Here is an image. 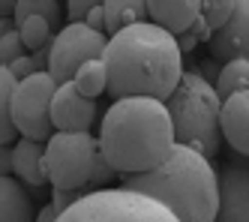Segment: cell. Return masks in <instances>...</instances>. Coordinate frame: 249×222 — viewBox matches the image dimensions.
<instances>
[{"label": "cell", "mask_w": 249, "mask_h": 222, "mask_svg": "<svg viewBox=\"0 0 249 222\" xmlns=\"http://www.w3.org/2000/svg\"><path fill=\"white\" fill-rule=\"evenodd\" d=\"M108 93L114 99L150 96L165 102L183 78V54L177 36L153 21L129 24L105 42Z\"/></svg>", "instance_id": "6da1fadb"}, {"label": "cell", "mask_w": 249, "mask_h": 222, "mask_svg": "<svg viewBox=\"0 0 249 222\" xmlns=\"http://www.w3.org/2000/svg\"><path fill=\"white\" fill-rule=\"evenodd\" d=\"M174 144L168 108L150 96L114 99L99 126V153L114 165L117 174H141L156 168Z\"/></svg>", "instance_id": "7a4b0ae2"}, {"label": "cell", "mask_w": 249, "mask_h": 222, "mask_svg": "<svg viewBox=\"0 0 249 222\" xmlns=\"http://www.w3.org/2000/svg\"><path fill=\"white\" fill-rule=\"evenodd\" d=\"M123 189L165 204L180 222H213L219 210V177L204 153L174 144L150 171L123 174Z\"/></svg>", "instance_id": "3957f363"}, {"label": "cell", "mask_w": 249, "mask_h": 222, "mask_svg": "<svg viewBox=\"0 0 249 222\" xmlns=\"http://www.w3.org/2000/svg\"><path fill=\"white\" fill-rule=\"evenodd\" d=\"M165 108L171 114L174 126V141L186 144L192 150L204 153L213 159L219 153L222 144V99L204 75L198 72H183L180 84L174 87V93L165 99Z\"/></svg>", "instance_id": "277c9868"}, {"label": "cell", "mask_w": 249, "mask_h": 222, "mask_svg": "<svg viewBox=\"0 0 249 222\" xmlns=\"http://www.w3.org/2000/svg\"><path fill=\"white\" fill-rule=\"evenodd\" d=\"M57 222H180L165 204L132 189H93L84 192Z\"/></svg>", "instance_id": "5b68a950"}, {"label": "cell", "mask_w": 249, "mask_h": 222, "mask_svg": "<svg viewBox=\"0 0 249 222\" xmlns=\"http://www.w3.org/2000/svg\"><path fill=\"white\" fill-rule=\"evenodd\" d=\"M99 159V138L90 132H54L45 141V174L54 189H84Z\"/></svg>", "instance_id": "8992f818"}, {"label": "cell", "mask_w": 249, "mask_h": 222, "mask_svg": "<svg viewBox=\"0 0 249 222\" xmlns=\"http://www.w3.org/2000/svg\"><path fill=\"white\" fill-rule=\"evenodd\" d=\"M57 81L48 72H33L30 78L15 84L12 93V123L18 135H27L33 141H48L54 135L51 123V99H54Z\"/></svg>", "instance_id": "52a82bcc"}, {"label": "cell", "mask_w": 249, "mask_h": 222, "mask_svg": "<svg viewBox=\"0 0 249 222\" xmlns=\"http://www.w3.org/2000/svg\"><path fill=\"white\" fill-rule=\"evenodd\" d=\"M105 54V33L87 27L84 21H69L48 45V75L57 84L75 78L81 63Z\"/></svg>", "instance_id": "ba28073f"}, {"label": "cell", "mask_w": 249, "mask_h": 222, "mask_svg": "<svg viewBox=\"0 0 249 222\" xmlns=\"http://www.w3.org/2000/svg\"><path fill=\"white\" fill-rule=\"evenodd\" d=\"M96 120V102L90 96H81L72 81L57 84L51 99V123L54 132H87Z\"/></svg>", "instance_id": "9c48e42d"}, {"label": "cell", "mask_w": 249, "mask_h": 222, "mask_svg": "<svg viewBox=\"0 0 249 222\" xmlns=\"http://www.w3.org/2000/svg\"><path fill=\"white\" fill-rule=\"evenodd\" d=\"M207 45L213 60H249V0H234L231 18L219 30H213Z\"/></svg>", "instance_id": "30bf717a"}, {"label": "cell", "mask_w": 249, "mask_h": 222, "mask_svg": "<svg viewBox=\"0 0 249 222\" xmlns=\"http://www.w3.org/2000/svg\"><path fill=\"white\" fill-rule=\"evenodd\" d=\"M213 222H249V165L228 162L219 174V210Z\"/></svg>", "instance_id": "8fae6325"}, {"label": "cell", "mask_w": 249, "mask_h": 222, "mask_svg": "<svg viewBox=\"0 0 249 222\" xmlns=\"http://www.w3.org/2000/svg\"><path fill=\"white\" fill-rule=\"evenodd\" d=\"M222 135L240 156H249V90L228 96L222 102Z\"/></svg>", "instance_id": "7c38bea8"}, {"label": "cell", "mask_w": 249, "mask_h": 222, "mask_svg": "<svg viewBox=\"0 0 249 222\" xmlns=\"http://www.w3.org/2000/svg\"><path fill=\"white\" fill-rule=\"evenodd\" d=\"M12 171L18 174L21 183L30 186L33 192H36L42 183H48V174H45V144L21 135L12 144Z\"/></svg>", "instance_id": "4fadbf2b"}, {"label": "cell", "mask_w": 249, "mask_h": 222, "mask_svg": "<svg viewBox=\"0 0 249 222\" xmlns=\"http://www.w3.org/2000/svg\"><path fill=\"white\" fill-rule=\"evenodd\" d=\"M198 12H201V0H147V15L153 18V24H159L174 36L189 30Z\"/></svg>", "instance_id": "5bb4252c"}, {"label": "cell", "mask_w": 249, "mask_h": 222, "mask_svg": "<svg viewBox=\"0 0 249 222\" xmlns=\"http://www.w3.org/2000/svg\"><path fill=\"white\" fill-rule=\"evenodd\" d=\"M0 222H33L27 186L15 177H0Z\"/></svg>", "instance_id": "9a60e30c"}, {"label": "cell", "mask_w": 249, "mask_h": 222, "mask_svg": "<svg viewBox=\"0 0 249 222\" xmlns=\"http://www.w3.org/2000/svg\"><path fill=\"white\" fill-rule=\"evenodd\" d=\"M105 9V33H120L129 24H144L147 21V0H102Z\"/></svg>", "instance_id": "2e32d148"}, {"label": "cell", "mask_w": 249, "mask_h": 222, "mask_svg": "<svg viewBox=\"0 0 249 222\" xmlns=\"http://www.w3.org/2000/svg\"><path fill=\"white\" fill-rule=\"evenodd\" d=\"M72 84L78 87L81 96H90V99H96L99 93H105V90H108V66H105V60L93 57V60L81 63V69L75 72Z\"/></svg>", "instance_id": "e0dca14e"}, {"label": "cell", "mask_w": 249, "mask_h": 222, "mask_svg": "<svg viewBox=\"0 0 249 222\" xmlns=\"http://www.w3.org/2000/svg\"><path fill=\"white\" fill-rule=\"evenodd\" d=\"M15 75L9 66H0V144H12L18 129L12 123V93H15Z\"/></svg>", "instance_id": "ac0fdd59"}, {"label": "cell", "mask_w": 249, "mask_h": 222, "mask_svg": "<svg viewBox=\"0 0 249 222\" xmlns=\"http://www.w3.org/2000/svg\"><path fill=\"white\" fill-rule=\"evenodd\" d=\"M213 87H216L219 99L225 102L228 96L240 93V90H249V60H228L222 69L216 81H213Z\"/></svg>", "instance_id": "d6986e66"}, {"label": "cell", "mask_w": 249, "mask_h": 222, "mask_svg": "<svg viewBox=\"0 0 249 222\" xmlns=\"http://www.w3.org/2000/svg\"><path fill=\"white\" fill-rule=\"evenodd\" d=\"M15 27H18L21 42H24L27 51H39V48H45L48 39H51V30H54V27L48 24V18H42V15H30V18H24V21L15 24Z\"/></svg>", "instance_id": "ffe728a7"}, {"label": "cell", "mask_w": 249, "mask_h": 222, "mask_svg": "<svg viewBox=\"0 0 249 222\" xmlns=\"http://www.w3.org/2000/svg\"><path fill=\"white\" fill-rule=\"evenodd\" d=\"M30 15H42V18H48V24L51 27H57L60 24V6H57V0H18V6H15V24H21L24 18H30Z\"/></svg>", "instance_id": "44dd1931"}, {"label": "cell", "mask_w": 249, "mask_h": 222, "mask_svg": "<svg viewBox=\"0 0 249 222\" xmlns=\"http://www.w3.org/2000/svg\"><path fill=\"white\" fill-rule=\"evenodd\" d=\"M231 12H234V0H201V15L213 30H219L231 18Z\"/></svg>", "instance_id": "7402d4cb"}, {"label": "cell", "mask_w": 249, "mask_h": 222, "mask_svg": "<svg viewBox=\"0 0 249 222\" xmlns=\"http://www.w3.org/2000/svg\"><path fill=\"white\" fill-rule=\"evenodd\" d=\"M24 54H30V51H27V48H24V42H21L18 27L9 30L3 39H0V66H9V63H15L18 57H24Z\"/></svg>", "instance_id": "603a6c76"}, {"label": "cell", "mask_w": 249, "mask_h": 222, "mask_svg": "<svg viewBox=\"0 0 249 222\" xmlns=\"http://www.w3.org/2000/svg\"><path fill=\"white\" fill-rule=\"evenodd\" d=\"M93 6H102V0H66V15L69 21H84Z\"/></svg>", "instance_id": "cb8c5ba5"}, {"label": "cell", "mask_w": 249, "mask_h": 222, "mask_svg": "<svg viewBox=\"0 0 249 222\" xmlns=\"http://www.w3.org/2000/svg\"><path fill=\"white\" fill-rule=\"evenodd\" d=\"M9 72L15 75V81H24V78H30L33 72H39V69H36V60H33V54H24V57H18L15 63H9Z\"/></svg>", "instance_id": "d4e9b609"}, {"label": "cell", "mask_w": 249, "mask_h": 222, "mask_svg": "<svg viewBox=\"0 0 249 222\" xmlns=\"http://www.w3.org/2000/svg\"><path fill=\"white\" fill-rule=\"evenodd\" d=\"M81 195H84V189H54V201H51V204H54V207L63 213L66 207H72Z\"/></svg>", "instance_id": "484cf974"}, {"label": "cell", "mask_w": 249, "mask_h": 222, "mask_svg": "<svg viewBox=\"0 0 249 222\" xmlns=\"http://www.w3.org/2000/svg\"><path fill=\"white\" fill-rule=\"evenodd\" d=\"M189 33L195 36V39H201V42H210V36H213V27L207 24V18L198 12V18H195V21L189 24Z\"/></svg>", "instance_id": "4316f807"}, {"label": "cell", "mask_w": 249, "mask_h": 222, "mask_svg": "<svg viewBox=\"0 0 249 222\" xmlns=\"http://www.w3.org/2000/svg\"><path fill=\"white\" fill-rule=\"evenodd\" d=\"M111 174H114V165L99 153V159H96V165H93V177H90V183H105Z\"/></svg>", "instance_id": "83f0119b"}, {"label": "cell", "mask_w": 249, "mask_h": 222, "mask_svg": "<svg viewBox=\"0 0 249 222\" xmlns=\"http://www.w3.org/2000/svg\"><path fill=\"white\" fill-rule=\"evenodd\" d=\"M84 24L93 27V30H99V33H105V9H102V6H93L90 12H87Z\"/></svg>", "instance_id": "f1b7e54d"}, {"label": "cell", "mask_w": 249, "mask_h": 222, "mask_svg": "<svg viewBox=\"0 0 249 222\" xmlns=\"http://www.w3.org/2000/svg\"><path fill=\"white\" fill-rule=\"evenodd\" d=\"M12 168V147L9 144H0V177H6Z\"/></svg>", "instance_id": "f546056e"}, {"label": "cell", "mask_w": 249, "mask_h": 222, "mask_svg": "<svg viewBox=\"0 0 249 222\" xmlns=\"http://www.w3.org/2000/svg\"><path fill=\"white\" fill-rule=\"evenodd\" d=\"M195 42H198V39H195V36H192L189 30L177 33V48H180V54H189V51L195 48Z\"/></svg>", "instance_id": "4dcf8cb0"}, {"label": "cell", "mask_w": 249, "mask_h": 222, "mask_svg": "<svg viewBox=\"0 0 249 222\" xmlns=\"http://www.w3.org/2000/svg\"><path fill=\"white\" fill-rule=\"evenodd\" d=\"M57 216H60V210H57L54 204H48V207H42V210H39L36 222H57Z\"/></svg>", "instance_id": "1f68e13d"}, {"label": "cell", "mask_w": 249, "mask_h": 222, "mask_svg": "<svg viewBox=\"0 0 249 222\" xmlns=\"http://www.w3.org/2000/svg\"><path fill=\"white\" fill-rule=\"evenodd\" d=\"M15 6H18V0H0V18L15 15Z\"/></svg>", "instance_id": "d6a6232c"}, {"label": "cell", "mask_w": 249, "mask_h": 222, "mask_svg": "<svg viewBox=\"0 0 249 222\" xmlns=\"http://www.w3.org/2000/svg\"><path fill=\"white\" fill-rule=\"evenodd\" d=\"M9 30H15V18L12 15H6V18H0V39L9 33Z\"/></svg>", "instance_id": "836d02e7"}]
</instances>
